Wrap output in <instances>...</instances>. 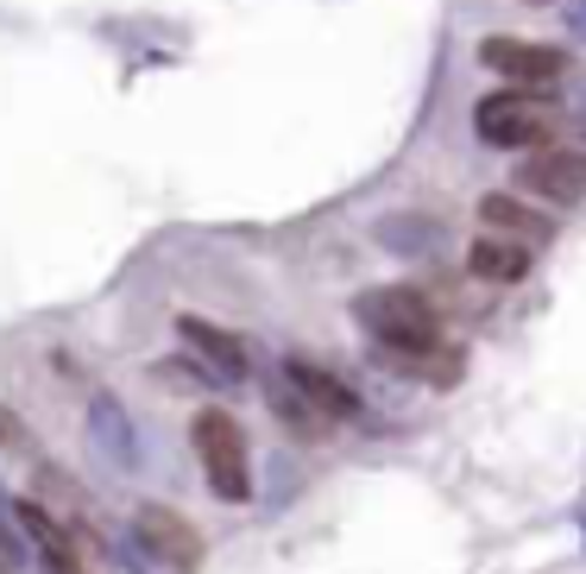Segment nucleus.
Here are the masks:
<instances>
[{
  "label": "nucleus",
  "instance_id": "obj_9",
  "mask_svg": "<svg viewBox=\"0 0 586 574\" xmlns=\"http://www.w3.org/2000/svg\"><path fill=\"white\" fill-rule=\"evenodd\" d=\"M467 272L479 284H517L529 272V246L524 240H505V234H479L467 253Z\"/></svg>",
  "mask_w": 586,
  "mask_h": 574
},
{
  "label": "nucleus",
  "instance_id": "obj_6",
  "mask_svg": "<svg viewBox=\"0 0 586 574\" xmlns=\"http://www.w3.org/2000/svg\"><path fill=\"white\" fill-rule=\"evenodd\" d=\"M479 63L486 70H498V77L511 82H562L567 70V51H555V44H536V39H479Z\"/></svg>",
  "mask_w": 586,
  "mask_h": 574
},
{
  "label": "nucleus",
  "instance_id": "obj_16",
  "mask_svg": "<svg viewBox=\"0 0 586 574\" xmlns=\"http://www.w3.org/2000/svg\"><path fill=\"white\" fill-rule=\"evenodd\" d=\"M536 7H543V0H536Z\"/></svg>",
  "mask_w": 586,
  "mask_h": 574
},
{
  "label": "nucleus",
  "instance_id": "obj_15",
  "mask_svg": "<svg viewBox=\"0 0 586 574\" xmlns=\"http://www.w3.org/2000/svg\"><path fill=\"white\" fill-rule=\"evenodd\" d=\"M13 568H20V550H13V543L0 536V574H13Z\"/></svg>",
  "mask_w": 586,
  "mask_h": 574
},
{
  "label": "nucleus",
  "instance_id": "obj_8",
  "mask_svg": "<svg viewBox=\"0 0 586 574\" xmlns=\"http://www.w3.org/2000/svg\"><path fill=\"white\" fill-rule=\"evenodd\" d=\"M517 190L543 202H580L586 197V152H529L524 171H517Z\"/></svg>",
  "mask_w": 586,
  "mask_h": 574
},
{
  "label": "nucleus",
  "instance_id": "obj_12",
  "mask_svg": "<svg viewBox=\"0 0 586 574\" xmlns=\"http://www.w3.org/2000/svg\"><path fill=\"white\" fill-rule=\"evenodd\" d=\"M89 430H95V442L120 461V467H127V461L139 455V442L127 436V416H120V404H114L108 392H95V397H89Z\"/></svg>",
  "mask_w": 586,
  "mask_h": 574
},
{
  "label": "nucleus",
  "instance_id": "obj_4",
  "mask_svg": "<svg viewBox=\"0 0 586 574\" xmlns=\"http://www.w3.org/2000/svg\"><path fill=\"white\" fill-rule=\"evenodd\" d=\"M133 543L152 555L158 568H171V574L202 568V536H195L171 505H139V512H133Z\"/></svg>",
  "mask_w": 586,
  "mask_h": 574
},
{
  "label": "nucleus",
  "instance_id": "obj_11",
  "mask_svg": "<svg viewBox=\"0 0 586 574\" xmlns=\"http://www.w3.org/2000/svg\"><path fill=\"white\" fill-rule=\"evenodd\" d=\"M265 397H272V411L291 423V436H303V442H322V436H334V423H322V416L296 397V385L284 373H272V385H265Z\"/></svg>",
  "mask_w": 586,
  "mask_h": 574
},
{
  "label": "nucleus",
  "instance_id": "obj_3",
  "mask_svg": "<svg viewBox=\"0 0 586 574\" xmlns=\"http://www.w3.org/2000/svg\"><path fill=\"white\" fill-rule=\"evenodd\" d=\"M548 127H555V108L543 95H524V89H505V95H486L473 108V133L498 145V152H529L543 145Z\"/></svg>",
  "mask_w": 586,
  "mask_h": 574
},
{
  "label": "nucleus",
  "instance_id": "obj_13",
  "mask_svg": "<svg viewBox=\"0 0 586 574\" xmlns=\"http://www.w3.org/2000/svg\"><path fill=\"white\" fill-rule=\"evenodd\" d=\"M0 442H7L13 455H26V461L39 455V442L26 436V423H20V416H13V411H7V404H0Z\"/></svg>",
  "mask_w": 586,
  "mask_h": 574
},
{
  "label": "nucleus",
  "instance_id": "obj_10",
  "mask_svg": "<svg viewBox=\"0 0 586 574\" xmlns=\"http://www.w3.org/2000/svg\"><path fill=\"white\" fill-rule=\"evenodd\" d=\"M479 221H486V234H505V240H536L543 246L548 240V221L536 215V209H524L517 197H479Z\"/></svg>",
  "mask_w": 586,
  "mask_h": 574
},
{
  "label": "nucleus",
  "instance_id": "obj_5",
  "mask_svg": "<svg viewBox=\"0 0 586 574\" xmlns=\"http://www.w3.org/2000/svg\"><path fill=\"white\" fill-rule=\"evenodd\" d=\"M176 341L190 348V360L215 379V385H240V379L253 373L246 341L228 335V329H221V322H209V316H176Z\"/></svg>",
  "mask_w": 586,
  "mask_h": 574
},
{
  "label": "nucleus",
  "instance_id": "obj_14",
  "mask_svg": "<svg viewBox=\"0 0 586 574\" xmlns=\"http://www.w3.org/2000/svg\"><path fill=\"white\" fill-rule=\"evenodd\" d=\"M44 574H89V562L82 555H63V562H44Z\"/></svg>",
  "mask_w": 586,
  "mask_h": 574
},
{
  "label": "nucleus",
  "instance_id": "obj_7",
  "mask_svg": "<svg viewBox=\"0 0 586 574\" xmlns=\"http://www.w3.org/2000/svg\"><path fill=\"white\" fill-rule=\"evenodd\" d=\"M277 373L291 379V385H296V397H303V404H310V411L322 416V423H334V430L360 416V397H353V385H347V379H334L329 366H315V360L291 354L284 366H277Z\"/></svg>",
  "mask_w": 586,
  "mask_h": 574
},
{
  "label": "nucleus",
  "instance_id": "obj_1",
  "mask_svg": "<svg viewBox=\"0 0 586 574\" xmlns=\"http://www.w3.org/2000/svg\"><path fill=\"white\" fill-rule=\"evenodd\" d=\"M353 322H360L385 354L404 360V366L442 348V316H435V303L423 298V291H411V284H378V291H360V298H353Z\"/></svg>",
  "mask_w": 586,
  "mask_h": 574
},
{
  "label": "nucleus",
  "instance_id": "obj_2",
  "mask_svg": "<svg viewBox=\"0 0 586 574\" xmlns=\"http://www.w3.org/2000/svg\"><path fill=\"white\" fill-rule=\"evenodd\" d=\"M195 461H202V474L215 486V499H253V474H246V436H240V423L228 411H202L195 416Z\"/></svg>",
  "mask_w": 586,
  "mask_h": 574
}]
</instances>
